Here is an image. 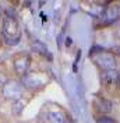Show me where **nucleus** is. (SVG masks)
Segmentation results:
<instances>
[{
    "label": "nucleus",
    "instance_id": "1",
    "mask_svg": "<svg viewBox=\"0 0 120 123\" xmlns=\"http://www.w3.org/2000/svg\"><path fill=\"white\" fill-rule=\"evenodd\" d=\"M23 91H24L23 84L15 81V80H10V81H7L6 84L3 85V95H4V98L13 99L14 102L15 101H20L21 95H23Z\"/></svg>",
    "mask_w": 120,
    "mask_h": 123
},
{
    "label": "nucleus",
    "instance_id": "2",
    "mask_svg": "<svg viewBox=\"0 0 120 123\" xmlns=\"http://www.w3.org/2000/svg\"><path fill=\"white\" fill-rule=\"evenodd\" d=\"M48 81V77L45 74H39V73H31L25 74L23 77V83L28 88H42Z\"/></svg>",
    "mask_w": 120,
    "mask_h": 123
},
{
    "label": "nucleus",
    "instance_id": "3",
    "mask_svg": "<svg viewBox=\"0 0 120 123\" xmlns=\"http://www.w3.org/2000/svg\"><path fill=\"white\" fill-rule=\"evenodd\" d=\"M94 59H95V63L98 66L103 69V71H106V70H114V67H116V59H114V56L112 53L102 52V53H98Z\"/></svg>",
    "mask_w": 120,
    "mask_h": 123
},
{
    "label": "nucleus",
    "instance_id": "4",
    "mask_svg": "<svg viewBox=\"0 0 120 123\" xmlns=\"http://www.w3.org/2000/svg\"><path fill=\"white\" fill-rule=\"evenodd\" d=\"M3 32H4V37L6 38H14L17 41L18 39V32H20L17 20L7 15L4 18V21H3Z\"/></svg>",
    "mask_w": 120,
    "mask_h": 123
},
{
    "label": "nucleus",
    "instance_id": "5",
    "mask_svg": "<svg viewBox=\"0 0 120 123\" xmlns=\"http://www.w3.org/2000/svg\"><path fill=\"white\" fill-rule=\"evenodd\" d=\"M30 66L28 56H17L14 59V69L20 76H25V71Z\"/></svg>",
    "mask_w": 120,
    "mask_h": 123
},
{
    "label": "nucleus",
    "instance_id": "6",
    "mask_svg": "<svg viewBox=\"0 0 120 123\" xmlns=\"http://www.w3.org/2000/svg\"><path fill=\"white\" fill-rule=\"evenodd\" d=\"M117 80V73L114 70H106L102 73V83L105 85H112Z\"/></svg>",
    "mask_w": 120,
    "mask_h": 123
},
{
    "label": "nucleus",
    "instance_id": "7",
    "mask_svg": "<svg viewBox=\"0 0 120 123\" xmlns=\"http://www.w3.org/2000/svg\"><path fill=\"white\" fill-rule=\"evenodd\" d=\"M120 17V10L117 6H110L105 10V18L108 21H114Z\"/></svg>",
    "mask_w": 120,
    "mask_h": 123
},
{
    "label": "nucleus",
    "instance_id": "8",
    "mask_svg": "<svg viewBox=\"0 0 120 123\" xmlns=\"http://www.w3.org/2000/svg\"><path fill=\"white\" fill-rule=\"evenodd\" d=\"M48 120L50 123H66V117L60 111H50L48 113Z\"/></svg>",
    "mask_w": 120,
    "mask_h": 123
},
{
    "label": "nucleus",
    "instance_id": "9",
    "mask_svg": "<svg viewBox=\"0 0 120 123\" xmlns=\"http://www.w3.org/2000/svg\"><path fill=\"white\" fill-rule=\"evenodd\" d=\"M96 108H98L99 112H102V113H108V112L112 111V102L108 101V99H105V98H101V99H98V102H96Z\"/></svg>",
    "mask_w": 120,
    "mask_h": 123
},
{
    "label": "nucleus",
    "instance_id": "10",
    "mask_svg": "<svg viewBox=\"0 0 120 123\" xmlns=\"http://www.w3.org/2000/svg\"><path fill=\"white\" fill-rule=\"evenodd\" d=\"M32 49L36 50V52H39L41 55H46V52H48V50H46V46L43 45L42 42H38V41L32 43Z\"/></svg>",
    "mask_w": 120,
    "mask_h": 123
},
{
    "label": "nucleus",
    "instance_id": "11",
    "mask_svg": "<svg viewBox=\"0 0 120 123\" xmlns=\"http://www.w3.org/2000/svg\"><path fill=\"white\" fill-rule=\"evenodd\" d=\"M24 106L23 101H15L14 104H13V112H14L15 115H18V113H21V108Z\"/></svg>",
    "mask_w": 120,
    "mask_h": 123
},
{
    "label": "nucleus",
    "instance_id": "12",
    "mask_svg": "<svg viewBox=\"0 0 120 123\" xmlns=\"http://www.w3.org/2000/svg\"><path fill=\"white\" fill-rule=\"evenodd\" d=\"M96 123H116L113 120L112 117H108V116H102V117H99L96 120Z\"/></svg>",
    "mask_w": 120,
    "mask_h": 123
},
{
    "label": "nucleus",
    "instance_id": "13",
    "mask_svg": "<svg viewBox=\"0 0 120 123\" xmlns=\"http://www.w3.org/2000/svg\"><path fill=\"white\" fill-rule=\"evenodd\" d=\"M116 85L120 88V74H117V80H116Z\"/></svg>",
    "mask_w": 120,
    "mask_h": 123
},
{
    "label": "nucleus",
    "instance_id": "14",
    "mask_svg": "<svg viewBox=\"0 0 120 123\" xmlns=\"http://www.w3.org/2000/svg\"><path fill=\"white\" fill-rule=\"evenodd\" d=\"M116 50H117V53L120 55V46H119V48H117V49H116Z\"/></svg>",
    "mask_w": 120,
    "mask_h": 123
}]
</instances>
